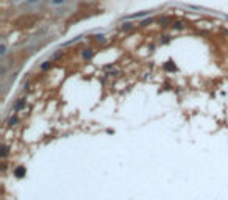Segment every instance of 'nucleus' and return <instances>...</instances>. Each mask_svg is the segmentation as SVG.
<instances>
[{
	"label": "nucleus",
	"mask_w": 228,
	"mask_h": 200,
	"mask_svg": "<svg viewBox=\"0 0 228 200\" xmlns=\"http://www.w3.org/2000/svg\"><path fill=\"white\" fill-rule=\"evenodd\" d=\"M16 122H17V119H16V117H13V119H9V125H13V124H16Z\"/></svg>",
	"instance_id": "8"
},
{
	"label": "nucleus",
	"mask_w": 228,
	"mask_h": 200,
	"mask_svg": "<svg viewBox=\"0 0 228 200\" xmlns=\"http://www.w3.org/2000/svg\"><path fill=\"white\" fill-rule=\"evenodd\" d=\"M25 167H24V166H17V167H16L14 169V175L16 177H17V178H22V177L25 175Z\"/></svg>",
	"instance_id": "1"
},
{
	"label": "nucleus",
	"mask_w": 228,
	"mask_h": 200,
	"mask_svg": "<svg viewBox=\"0 0 228 200\" xmlns=\"http://www.w3.org/2000/svg\"><path fill=\"white\" fill-rule=\"evenodd\" d=\"M128 28H131V24H125L122 27V30H128Z\"/></svg>",
	"instance_id": "7"
},
{
	"label": "nucleus",
	"mask_w": 228,
	"mask_h": 200,
	"mask_svg": "<svg viewBox=\"0 0 228 200\" xmlns=\"http://www.w3.org/2000/svg\"><path fill=\"white\" fill-rule=\"evenodd\" d=\"M50 2H52V5H56V7H58V5L66 3V0H50Z\"/></svg>",
	"instance_id": "4"
},
{
	"label": "nucleus",
	"mask_w": 228,
	"mask_h": 200,
	"mask_svg": "<svg viewBox=\"0 0 228 200\" xmlns=\"http://www.w3.org/2000/svg\"><path fill=\"white\" fill-rule=\"evenodd\" d=\"M92 55H94L92 49H86L84 52H83V58H84V59H89V58H92Z\"/></svg>",
	"instance_id": "2"
},
{
	"label": "nucleus",
	"mask_w": 228,
	"mask_h": 200,
	"mask_svg": "<svg viewBox=\"0 0 228 200\" xmlns=\"http://www.w3.org/2000/svg\"><path fill=\"white\" fill-rule=\"evenodd\" d=\"M6 155H8V147L3 146V147H2V158H5Z\"/></svg>",
	"instance_id": "5"
},
{
	"label": "nucleus",
	"mask_w": 228,
	"mask_h": 200,
	"mask_svg": "<svg viewBox=\"0 0 228 200\" xmlns=\"http://www.w3.org/2000/svg\"><path fill=\"white\" fill-rule=\"evenodd\" d=\"M173 28H183V24L181 22H177V24H173Z\"/></svg>",
	"instance_id": "6"
},
{
	"label": "nucleus",
	"mask_w": 228,
	"mask_h": 200,
	"mask_svg": "<svg viewBox=\"0 0 228 200\" xmlns=\"http://www.w3.org/2000/svg\"><path fill=\"white\" fill-rule=\"evenodd\" d=\"M164 69H166V70H172V72H173V70H177V67H175V64H173V63H172V61H169V63H166V66H164Z\"/></svg>",
	"instance_id": "3"
},
{
	"label": "nucleus",
	"mask_w": 228,
	"mask_h": 200,
	"mask_svg": "<svg viewBox=\"0 0 228 200\" xmlns=\"http://www.w3.org/2000/svg\"><path fill=\"white\" fill-rule=\"evenodd\" d=\"M27 3H35V2H38V0H25Z\"/></svg>",
	"instance_id": "9"
}]
</instances>
